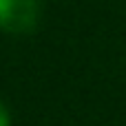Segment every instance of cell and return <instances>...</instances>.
Segmentation results:
<instances>
[{"label":"cell","instance_id":"obj_1","mask_svg":"<svg viewBox=\"0 0 126 126\" xmlns=\"http://www.w3.org/2000/svg\"><path fill=\"white\" fill-rule=\"evenodd\" d=\"M40 18V0H0V29L27 33Z\"/></svg>","mask_w":126,"mask_h":126},{"label":"cell","instance_id":"obj_2","mask_svg":"<svg viewBox=\"0 0 126 126\" xmlns=\"http://www.w3.org/2000/svg\"><path fill=\"white\" fill-rule=\"evenodd\" d=\"M9 111H7V106L0 102V126H9Z\"/></svg>","mask_w":126,"mask_h":126}]
</instances>
